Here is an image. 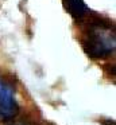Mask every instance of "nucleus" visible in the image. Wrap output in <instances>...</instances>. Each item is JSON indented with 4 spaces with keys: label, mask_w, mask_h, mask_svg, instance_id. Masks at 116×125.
Masks as SVG:
<instances>
[{
    "label": "nucleus",
    "mask_w": 116,
    "mask_h": 125,
    "mask_svg": "<svg viewBox=\"0 0 116 125\" xmlns=\"http://www.w3.org/2000/svg\"><path fill=\"white\" fill-rule=\"evenodd\" d=\"M84 50L92 58L108 57L115 50V35L111 31L109 23L96 19L89 24L82 41Z\"/></svg>",
    "instance_id": "obj_1"
},
{
    "label": "nucleus",
    "mask_w": 116,
    "mask_h": 125,
    "mask_svg": "<svg viewBox=\"0 0 116 125\" xmlns=\"http://www.w3.org/2000/svg\"><path fill=\"white\" fill-rule=\"evenodd\" d=\"M18 112L19 105L15 100V87L10 81L0 77V121L13 118Z\"/></svg>",
    "instance_id": "obj_2"
},
{
    "label": "nucleus",
    "mask_w": 116,
    "mask_h": 125,
    "mask_svg": "<svg viewBox=\"0 0 116 125\" xmlns=\"http://www.w3.org/2000/svg\"><path fill=\"white\" fill-rule=\"evenodd\" d=\"M62 1L66 11L77 20L85 19L90 12L89 7L84 3V0H62Z\"/></svg>",
    "instance_id": "obj_3"
}]
</instances>
